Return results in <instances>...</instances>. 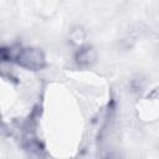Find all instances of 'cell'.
Wrapping results in <instances>:
<instances>
[{"mask_svg":"<svg viewBox=\"0 0 159 159\" xmlns=\"http://www.w3.org/2000/svg\"><path fill=\"white\" fill-rule=\"evenodd\" d=\"M2 58L15 61L21 67H25L27 70L37 71L45 67L46 60L43 53L37 48H2L1 50Z\"/></svg>","mask_w":159,"mask_h":159,"instance_id":"1","label":"cell"},{"mask_svg":"<svg viewBox=\"0 0 159 159\" xmlns=\"http://www.w3.org/2000/svg\"><path fill=\"white\" fill-rule=\"evenodd\" d=\"M75 60H76L77 65L82 66V67L91 66L96 61V52L91 47H82L76 52Z\"/></svg>","mask_w":159,"mask_h":159,"instance_id":"2","label":"cell"}]
</instances>
